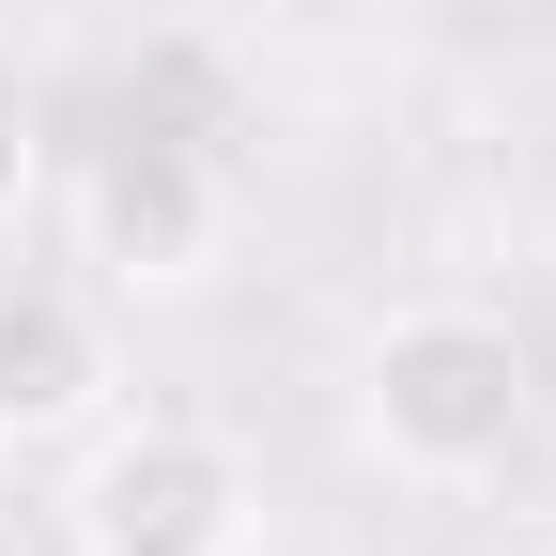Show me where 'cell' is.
Segmentation results:
<instances>
[{
    "instance_id": "obj_3",
    "label": "cell",
    "mask_w": 556,
    "mask_h": 556,
    "mask_svg": "<svg viewBox=\"0 0 556 556\" xmlns=\"http://www.w3.org/2000/svg\"><path fill=\"white\" fill-rule=\"evenodd\" d=\"M78 232H93V263L124 294H186L217 263V170H201V139H170L155 109H124L93 139V170H78Z\"/></svg>"
},
{
    "instance_id": "obj_4",
    "label": "cell",
    "mask_w": 556,
    "mask_h": 556,
    "mask_svg": "<svg viewBox=\"0 0 556 556\" xmlns=\"http://www.w3.org/2000/svg\"><path fill=\"white\" fill-rule=\"evenodd\" d=\"M109 325L93 309H62V294H0V433H78V417L109 402Z\"/></svg>"
},
{
    "instance_id": "obj_7",
    "label": "cell",
    "mask_w": 556,
    "mask_h": 556,
    "mask_svg": "<svg viewBox=\"0 0 556 556\" xmlns=\"http://www.w3.org/2000/svg\"><path fill=\"white\" fill-rule=\"evenodd\" d=\"M510 556H556V541H510Z\"/></svg>"
},
{
    "instance_id": "obj_5",
    "label": "cell",
    "mask_w": 556,
    "mask_h": 556,
    "mask_svg": "<svg viewBox=\"0 0 556 556\" xmlns=\"http://www.w3.org/2000/svg\"><path fill=\"white\" fill-rule=\"evenodd\" d=\"M31 186H47V93L16 78V62H0V232L31 217Z\"/></svg>"
},
{
    "instance_id": "obj_1",
    "label": "cell",
    "mask_w": 556,
    "mask_h": 556,
    "mask_svg": "<svg viewBox=\"0 0 556 556\" xmlns=\"http://www.w3.org/2000/svg\"><path fill=\"white\" fill-rule=\"evenodd\" d=\"M526 417H541V356H526L510 309L433 294V309H387L371 356H356V448H371L387 479H417V495L510 479Z\"/></svg>"
},
{
    "instance_id": "obj_6",
    "label": "cell",
    "mask_w": 556,
    "mask_h": 556,
    "mask_svg": "<svg viewBox=\"0 0 556 556\" xmlns=\"http://www.w3.org/2000/svg\"><path fill=\"white\" fill-rule=\"evenodd\" d=\"M0 479H16V433H0Z\"/></svg>"
},
{
    "instance_id": "obj_2",
    "label": "cell",
    "mask_w": 556,
    "mask_h": 556,
    "mask_svg": "<svg viewBox=\"0 0 556 556\" xmlns=\"http://www.w3.org/2000/svg\"><path fill=\"white\" fill-rule=\"evenodd\" d=\"M62 541L78 556H248L263 541V479H248L232 433H201V417H139V433L78 448Z\"/></svg>"
}]
</instances>
